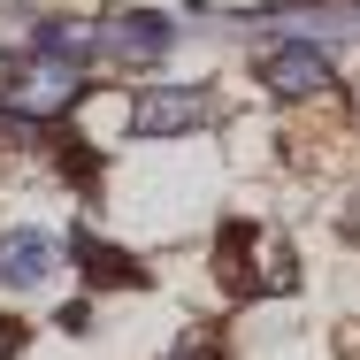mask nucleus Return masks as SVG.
Masks as SVG:
<instances>
[{
	"label": "nucleus",
	"mask_w": 360,
	"mask_h": 360,
	"mask_svg": "<svg viewBox=\"0 0 360 360\" xmlns=\"http://www.w3.org/2000/svg\"><path fill=\"white\" fill-rule=\"evenodd\" d=\"M77 84H84V62L39 46V54L15 70V84H8V108H15V115H62V108L77 100Z\"/></svg>",
	"instance_id": "obj_1"
},
{
	"label": "nucleus",
	"mask_w": 360,
	"mask_h": 360,
	"mask_svg": "<svg viewBox=\"0 0 360 360\" xmlns=\"http://www.w3.org/2000/svg\"><path fill=\"white\" fill-rule=\"evenodd\" d=\"M261 84L276 100H314L330 92V54L314 39H284V46H261Z\"/></svg>",
	"instance_id": "obj_2"
},
{
	"label": "nucleus",
	"mask_w": 360,
	"mask_h": 360,
	"mask_svg": "<svg viewBox=\"0 0 360 360\" xmlns=\"http://www.w3.org/2000/svg\"><path fill=\"white\" fill-rule=\"evenodd\" d=\"M207 123H215L207 92H146V100H131V131L139 139H176V131H207Z\"/></svg>",
	"instance_id": "obj_3"
},
{
	"label": "nucleus",
	"mask_w": 360,
	"mask_h": 360,
	"mask_svg": "<svg viewBox=\"0 0 360 360\" xmlns=\"http://www.w3.org/2000/svg\"><path fill=\"white\" fill-rule=\"evenodd\" d=\"M169 46H176L169 15H100V54H115V62H161Z\"/></svg>",
	"instance_id": "obj_4"
},
{
	"label": "nucleus",
	"mask_w": 360,
	"mask_h": 360,
	"mask_svg": "<svg viewBox=\"0 0 360 360\" xmlns=\"http://www.w3.org/2000/svg\"><path fill=\"white\" fill-rule=\"evenodd\" d=\"M54 261H62V230H8V245H0V284L31 291L54 276Z\"/></svg>",
	"instance_id": "obj_5"
},
{
	"label": "nucleus",
	"mask_w": 360,
	"mask_h": 360,
	"mask_svg": "<svg viewBox=\"0 0 360 360\" xmlns=\"http://www.w3.org/2000/svg\"><path fill=\"white\" fill-rule=\"evenodd\" d=\"M77 253H84V269H92L100 284H108V276H115V284H139V269H131L115 245H100V238H77Z\"/></svg>",
	"instance_id": "obj_6"
},
{
	"label": "nucleus",
	"mask_w": 360,
	"mask_h": 360,
	"mask_svg": "<svg viewBox=\"0 0 360 360\" xmlns=\"http://www.w3.org/2000/svg\"><path fill=\"white\" fill-rule=\"evenodd\" d=\"M169 360H215V353H207V345H184V353H169Z\"/></svg>",
	"instance_id": "obj_7"
},
{
	"label": "nucleus",
	"mask_w": 360,
	"mask_h": 360,
	"mask_svg": "<svg viewBox=\"0 0 360 360\" xmlns=\"http://www.w3.org/2000/svg\"><path fill=\"white\" fill-rule=\"evenodd\" d=\"M8 345H15V338H8V330H0V360H8Z\"/></svg>",
	"instance_id": "obj_8"
}]
</instances>
